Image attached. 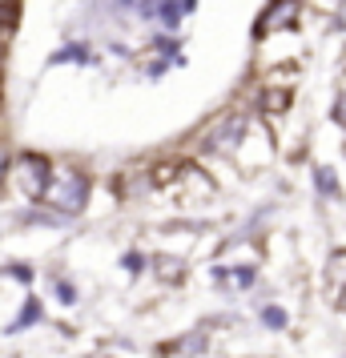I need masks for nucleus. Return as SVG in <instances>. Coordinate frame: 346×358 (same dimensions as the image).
Here are the masks:
<instances>
[{
    "mask_svg": "<svg viewBox=\"0 0 346 358\" xmlns=\"http://www.w3.org/2000/svg\"><path fill=\"white\" fill-rule=\"evenodd\" d=\"M52 213H81L89 201V178L77 165H52V178L41 197Z\"/></svg>",
    "mask_w": 346,
    "mask_h": 358,
    "instance_id": "f257e3e1",
    "label": "nucleus"
},
{
    "mask_svg": "<svg viewBox=\"0 0 346 358\" xmlns=\"http://www.w3.org/2000/svg\"><path fill=\"white\" fill-rule=\"evenodd\" d=\"M49 178H52L49 157H41V153H17V157H8V178H4V181H8V185H17L20 197L41 201Z\"/></svg>",
    "mask_w": 346,
    "mask_h": 358,
    "instance_id": "f03ea898",
    "label": "nucleus"
},
{
    "mask_svg": "<svg viewBox=\"0 0 346 358\" xmlns=\"http://www.w3.org/2000/svg\"><path fill=\"white\" fill-rule=\"evenodd\" d=\"M298 13H302V0H274V4L262 13V20H258V36H270V33H278V29H290V24L298 20Z\"/></svg>",
    "mask_w": 346,
    "mask_h": 358,
    "instance_id": "7ed1b4c3",
    "label": "nucleus"
},
{
    "mask_svg": "<svg viewBox=\"0 0 346 358\" xmlns=\"http://www.w3.org/2000/svg\"><path fill=\"white\" fill-rule=\"evenodd\" d=\"M33 322H41V302H36V298H29V302H24V310H20V318L8 326V330H24V326H33Z\"/></svg>",
    "mask_w": 346,
    "mask_h": 358,
    "instance_id": "20e7f679",
    "label": "nucleus"
},
{
    "mask_svg": "<svg viewBox=\"0 0 346 358\" xmlns=\"http://www.w3.org/2000/svg\"><path fill=\"white\" fill-rule=\"evenodd\" d=\"M286 105H290V93H282V89H270V93L262 97V109H266V113H282Z\"/></svg>",
    "mask_w": 346,
    "mask_h": 358,
    "instance_id": "39448f33",
    "label": "nucleus"
},
{
    "mask_svg": "<svg viewBox=\"0 0 346 358\" xmlns=\"http://www.w3.org/2000/svg\"><path fill=\"white\" fill-rule=\"evenodd\" d=\"M157 270H161V278L178 282V278H182V262L178 258H157Z\"/></svg>",
    "mask_w": 346,
    "mask_h": 358,
    "instance_id": "423d86ee",
    "label": "nucleus"
},
{
    "mask_svg": "<svg viewBox=\"0 0 346 358\" xmlns=\"http://www.w3.org/2000/svg\"><path fill=\"white\" fill-rule=\"evenodd\" d=\"M330 278H334V282L346 290V254H338V258L330 262Z\"/></svg>",
    "mask_w": 346,
    "mask_h": 358,
    "instance_id": "0eeeda50",
    "label": "nucleus"
},
{
    "mask_svg": "<svg viewBox=\"0 0 346 358\" xmlns=\"http://www.w3.org/2000/svg\"><path fill=\"white\" fill-rule=\"evenodd\" d=\"M201 346H206V334H194V338H182L173 350H182V355H189V350H194V355H198Z\"/></svg>",
    "mask_w": 346,
    "mask_h": 358,
    "instance_id": "6e6552de",
    "label": "nucleus"
},
{
    "mask_svg": "<svg viewBox=\"0 0 346 358\" xmlns=\"http://www.w3.org/2000/svg\"><path fill=\"white\" fill-rule=\"evenodd\" d=\"M4 57H8V20L0 17V69H4Z\"/></svg>",
    "mask_w": 346,
    "mask_h": 358,
    "instance_id": "1a4fd4ad",
    "label": "nucleus"
},
{
    "mask_svg": "<svg viewBox=\"0 0 346 358\" xmlns=\"http://www.w3.org/2000/svg\"><path fill=\"white\" fill-rule=\"evenodd\" d=\"M4 274H8V278H17V282H33V270H29V266H8Z\"/></svg>",
    "mask_w": 346,
    "mask_h": 358,
    "instance_id": "9d476101",
    "label": "nucleus"
},
{
    "mask_svg": "<svg viewBox=\"0 0 346 358\" xmlns=\"http://www.w3.org/2000/svg\"><path fill=\"white\" fill-rule=\"evenodd\" d=\"M57 298H61V302H73V298H77V290H73V286H69V282H61V278H57Z\"/></svg>",
    "mask_w": 346,
    "mask_h": 358,
    "instance_id": "9b49d317",
    "label": "nucleus"
},
{
    "mask_svg": "<svg viewBox=\"0 0 346 358\" xmlns=\"http://www.w3.org/2000/svg\"><path fill=\"white\" fill-rule=\"evenodd\" d=\"M262 318H266V326H286V314H282V310H274V306L266 310Z\"/></svg>",
    "mask_w": 346,
    "mask_h": 358,
    "instance_id": "f8f14e48",
    "label": "nucleus"
},
{
    "mask_svg": "<svg viewBox=\"0 0 346 358\" xmlns=\"http://www.w3.org/2000/svg\"><path fill=\"white\" fill-rule=\"evenodd\" d=\"M8 8H17V0H0V17H4V20H13V13H8Z\"/></svg>",
    "mask_w": 346,
    "mask_h": 358,
    "instance_id": "ddd939ff",
    "label": "nucleus"
},
{
    "mask_svg": "<svg viewBox=\"0 0 346 358\" xmlns=\"http://www.w3.org/2000/svg\"><path fill=\"white\" fill-rule=\"evenodd\" d=\"M4 178H8V153L0 149V185H4Z\"/></svg>",
    "mask_w": 346,
    "mask_h": 358,
    "instance_id": "4468645a",
    "label": "nucleus"
},
{
    "mask_svg": "<svg viewBox=\"0 0 346 358\" xmlns=\"http://www.w3.org/2000/svg\"><path fill=\"white\" fill-rule=\"evenodd\" d=\"M338 121L346 125V89H343V97H338Z\"/></svg>",
    "mask_w": 346,
    "mask_h": 358,
    "instance_id": "2eb2a0df",
    "label": "nucleus"
},
{
    "mask_svg": "<svg viewBox=\"0 0 346 358\" xmlns=\"http://www.w3.org/2000/svg\"><path fill=\"white\" fill-rule=\"evenodd\" d=\"M343 314H346V290H343Z\"/></svg>",
    "mask_w": 346,
    "mask_h": 358,
    "instance_id": "dca6fc26",
    "label": "nucleus"
}]
</instances>
